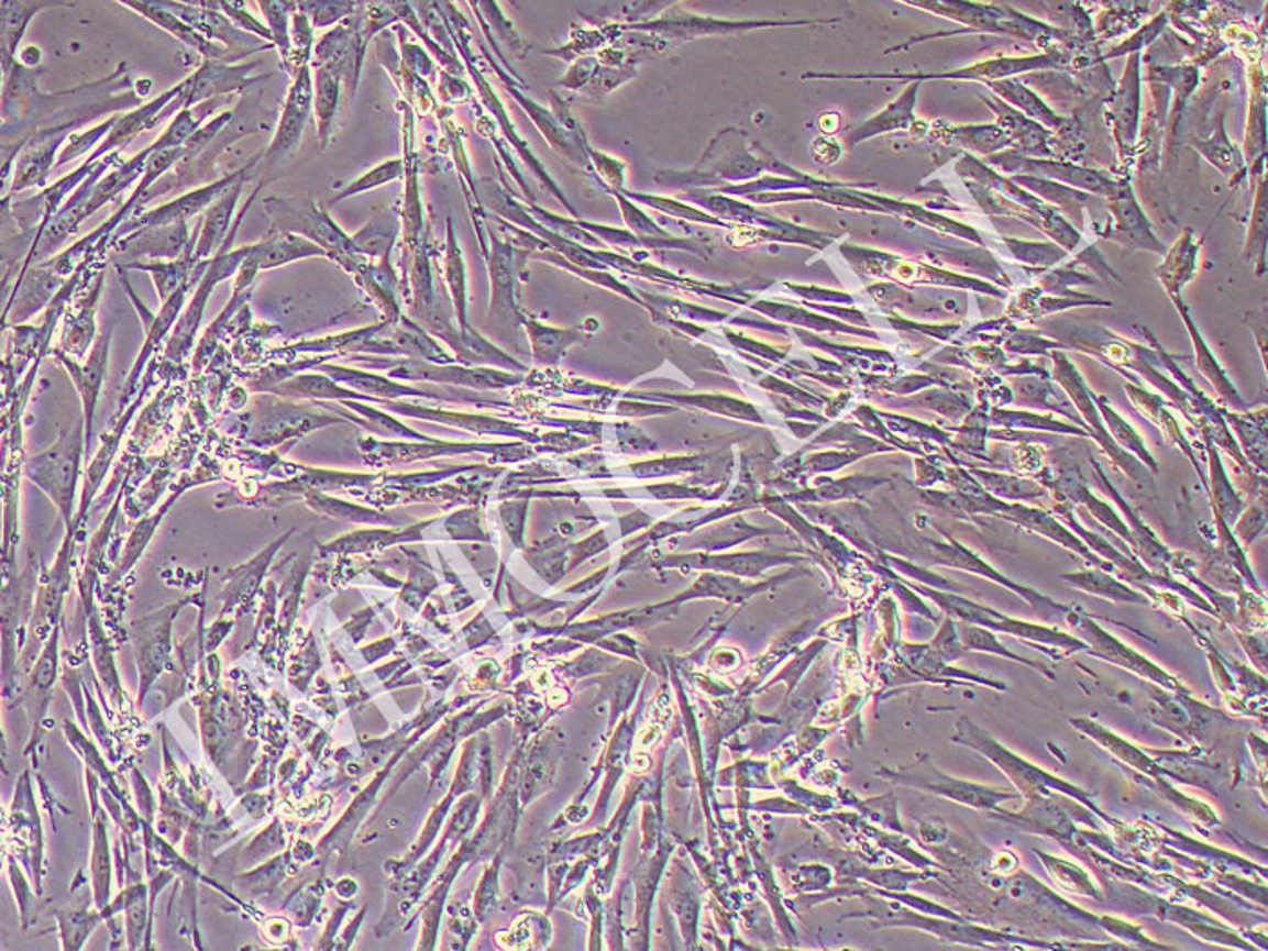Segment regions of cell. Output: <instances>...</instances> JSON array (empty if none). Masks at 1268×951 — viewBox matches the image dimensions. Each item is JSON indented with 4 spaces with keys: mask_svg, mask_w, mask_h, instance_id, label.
Here are the masks:
<instances>
[{
    "mask_svg": "<svg viewBox=\"0 0 1268 951\" xmlns=\"http://www.w3.org/2000/svg\"><path fill=\"white\" fill-rule=\"evenodd\" d=\"M265 211L273 218L274 229L307 237L319 247H324L329 256H334L338 262H346V268L352 270L354 253H357L352 237L344 236L340 226L327 217V212L319 211L318 206L307 196L285 200L268 198Z\"/></svg>",
    "mask_w": 1268,
    "mask_h": 951,
    "instance_id": "cell-1",
    "label": "cell"
},
{
    "mask_svg": "<svg viewBox=\"0 0 1268 951\" xmlns=\"http://www.w3.org/2000/svg\"><path fill=\"white\" fill-rule=\"evenodd\" d=\"M86 428L78 424L75 432L64 433L55 446L36 455L27 466V475L60 509L67 526L71 522L77 488L78 469L82 458Z\"/></svg>",
    "mask_w": 1268,
    "mask_h": 951,
    "instance_id": "cell-2",
    "label": "cell"
},
{
    "mask_svg": "<svg viewBox=\"0 0 1268 951\" xmlns=\"http://www.w3.org/2000/svg\"><path fill=\"white\" fill-rule=\"evenodd\" d=\"M312 102V78H310L309 67L305 66L299 69L298 77L294 80L287 103H285V111H283L282 120H279L278 131H276V136L271 142V147L265 155L268 164H278L298 150L301 136H304L305 124L309 120Z\"/></svg>",
    "mask_w": 1268,
    "mask_h": 951,
    "instance_id": "cell-3",
    "label": "cell"
},
{
    "mask_svg": "<svg viewBox=\"0 0 1268 951\" xmlns=\"http://www.w3.org/2000/svg\"><path fill=\"white\" fill-rule=\"evenodd\" d=\"M252 67L254 64L247 67H229L220 60L203 64L200 71L187 78L186 82H181L180 95L173 100V108L164 109L156 124L165 117H169V113L190 109L192 103L243 88L247 84V75Z\"/></svg>",
    "mask_w": 1268,
    "mask_h": 951,
    "instance_id": "cell-4",
    "label": "cell"
},
{
    "mask_svg": "<svg viewBox=\"0 0 1268 951\" xmlns=\"http://www.w3.org/2000/svg\"><path fill=\"white\" fill-rule=\"evenodd\" d=\"M249 253H251V245L240 248V251H234V253L221 254V256H218L217 259L211 263V267H209L206 276H203L201 287L198 288L192 303H190L189 309H187V314L184 316L180 324L176 327L175 338H173V341L169 343V349H167V357H170V355H181L184 352H187L190 343H192V338H195L201 316H203V310H206L207 299H209V294L212 292V288L217 287L223 279L229 278L231 274H234L238 267H242V263L245 262Z\"/></svg>",
    "mask_w": 1268,
    "mask_h": 951,
    "instance_id": "cell-5",
    "label": "cell"
},
{
    "mask_svg": "<svg viewBox=\"0 0 1268 951\" xmlns=\"http://www.w3.org/2000/svg\"><path fill=\"white\" fill-rule=\"evenodd\" d=\"M251 165H245L243 169L232 173V175L214 181L211 186L201 187V189L192 190L189 195H184L178 200L170 201L167 206L158 207L155 211L145 212L136 222L129 223V229L133 226H162L173 225V223H187L189 218H195L198 212L203 211L207 207H211L214 200H218L227 189H231L242 176L247 175Z\"/></svg>",
    "mask_w": 1268,
    "mask_h": 951,
    "instance_id": "cell-6",
    "label": "cell"
},
{
    "mask_svg": "<svg viewBox=\"0 0 1268 951\" xmlns=\"http://www.w3.org/2000/svg\"><path fill=\"white\" fill-rule=\"evenodd\" d=\"M189 245V229L187 223H173V225L142 226L117 245V254L128 262L150 257V259H176L186 253Z\"/></svg>",
    "mask_w": 1268,
    "mask_h": 951,
    "instance_id": "cell-7",
    "label": "cell"
},
{
    "mask_svg": "<svg viewBox=\"0 0 1268 951\" xmlns=\"http://www.w3.org/2000/svg\"><path fill=\"white\" fill-rule=\"evenodd\" d=\"M178 607H167L158 615L140 620L136 623L139 631L134 633L136 653H139L140 676L144 678V689L153 682L164 660L169 654V633L173 618Z\"/></svg>",
    "mask_w": 1268,
    "mask_h": 951,
    "instance_id": "cell-8",
    "label": "cell"
},
{
    "mask_svg": "<svg viewBox=\"0 0 1268 951\" xmlns=\"http://www.w3.org/2000/svg\"><path fill=\"white\" fill-rule=\"evenodd\" d=\"M109 340L111 334H103L95 345L93 352L89 354L86 365L80 366L73 361L67 360L66 355H60L64 365L69 371V376L77 385L78 394L82 397L84 402V428H86V447L91 443V427H93L95 408H97L98 394H100V386H102L103 377H106V368H108V352Z\"/></svg>",
    "mask_w": 1268,
    "mask_h": 951,
    "instance_id": "cell-9",
    "label": "cell"
},
{
    "mask_svg": "<svg viewBox=\"0 0 1268 951\" xmlns=\"http://www.w3.org/2000/svg\"><path fill=\"white\" fill-rule=\"evenodd\" d=\"M71 128H75V124L60 129H49L46 133L36 134V139L26 145V150L19 159V167H16L15 180H13V189H11L13 192L27 189V187L44 186V181L52 170L53 158H55L58 145L63 144Z\"/></svg>",
    "mask_w": 1268,
    "mask_h": 951,
    "instance_id": "cell-10",
    "label": "cell"
},
{
    "mask_svg": "<svg viewBox=\"0 0 1268 951\" xmlns=\"http://www.w3.org/2000/svg\"><path fill=\"white\" fill-rule=\"evenodd\" d=\"M114 156H109L98 164L93 175L89 176L88 180L84 181L82 186L78 187L77 192L69 198L66 206L55 214L49 225L46 226V232L42 236V253H49L52 248L57 247L58 243L64 242L66 236L77 231L78 223L84 222L88 218V206L91 196H93L95 187H97L98 178L102 176L103 170L108 169L109 165L113 164Z\"/></svg>",
    "mask_w": 1268,
    "mask_h": 951,
    "instance_id": "cell-11",
    "label": "cell"
},
{
    "mask_svg": "<svg viewBox=\"0 0 1268 951\" xmlns=\"http://www.w3.org/2000/svg\"><path fill=\"white\" fill-rule=\"evenodd\" d=\"M180 91L181 84L180 86H176L175 89L159 95L156 100L147 103L144 108L136 109L134 113L128 114L124 119H120L117 125L111 129L108 139L103 140L102 145L95 151L89 159L100 162V158H102L103 155H108L109 151L122 150L125 145L131 144L144 129H151L155 125L156 119H158L156 114L162 113L167 102H169V100L173 102V100L180 95Z\"/></svg>",
    "mask_w": 1268,
    "mask_h": 951,
    "instance_id": "cell-12",
    "label": "cell"
},
{
    "mask_svg": "<svg viewBox=\"0 0 1268 951\" xmlns=\"http://www.w3.org/2000/svg\"><path fill=\"white\" fill-rule=\"evenodd\" d=\"M129 8L140 11L142 15L147 16L151 21L164 27L165 32L173 33L178 41L189 46L195 47L206 58H214L220 63H229L231 53L223 52L220 47L214 46L212 42L207 41L200 33L196 32L195 27L189 26L187 22L181 21L180 16L169 11V8L164 2H129Z\"/></svg>",
    "mask_w": 1268,
    "mask_h": 951,
    "instance_id": "cell-13",
    "label": "cell"
},
{
    "mask_svg": "<svg viewBox=\"0 0 1268 951\" xmlns=\"http://www.w3.org/2000/svg\"><path fill=\"white\" fill-rule=\"evenodd\" d=\"M245 184V176L227 189L223 195L218 198L209 211H207L206 222L201 225V234L196 242L195 262L203 259L209 256L212 251L220 247L223 237H225L229 225H231L232 212L236 209L238 198L242 195V187Z\"/></svg>",
    "mask_w": 1268,
    "mask_h": 951,
    "instance_id": "cell-14",
    "label": "cell"
},
{
    "mask_svg": "<svg viewBox=\"0 0 1268 951\" xmlns=\"http://www.w3.org/2000/svg\"><path fill=\"white\" fill-rule=\"evenodd\" d=\"M327 251L298 234L282 232L267 242L252 245V256L256 257L260 268H274L285 263L296 262L301 257L327 256Z\"/></svg>",
    "mask_w": 1268,
    "mask_h": 951,
    "instance_id": "cell-15",
    "label": "cell"
},
{
    "mask_svg": "<svg viewBox=\"0 0 1268 951\" xmlns=\"http://www.w3.org/2000/svg\"><path fill=\"white\" fill-rule=\"evenodd\" d=\"M153 153H155V145H151L147 150L142 151V153H139L134 158L129 159L128 164L113 170L111 175L102 178V181H98L93 190V196H91V200H89L88 217H91L100 207L106 206L111 198L119 196L122 190L128 189L142 173H145Z\"/></svg>",
    "mask_w": 1268,
    "mask_h": 951,
    "instance_id": "cell-16",
    "label": "cell"
},
{
    "mask_svg": "<svg viewBox=\"0 0 1268 951\" xmlns=\"http://www.w3.org/2000/svg\"><path fill=\"white\" fill-rule=\"evenodd\" d=\"M340 73L330 67H319L316 73V88H313V108L318 117L319 139L321 145L329 144L335 109L340 102Z\"/></svg>",
    "mask_w": 1268,
    "mask_h": 951,
    "instance_id": "cell-17",
    "label": "cell"
},
{
    "mask_svg": "<svg viewBox=\"0 0 1268 951\" xmlns=\"http://www.w3.org/2000/svg\"><path fill=\"white\" fill-rule=\"evenodd\" d=\"M47 2H2V55L4 67L8 60H13L16 46L26 32L27 24L35 16L36 11L47 8Z\"/></svg>",
    "mask_w": 1268,
    "mask_h": 951,
    "instance_id": "cell-18",
    "label": "cell"
},
{
    "mask_svg": "<svg viewBox=\"0 0 1268 951\" xmlns=\"http://www.w3.org/2000/svg\"><path fill=\"white\" fill-rule=\"evenodd\" d=\"M397 222L392 212L383 211L372 218V222L352 237L357 253L371 256H388L392 245L396 242Z\"/></svg>",
    "mask_w": 1268,
    "mask_h": 951,
    "instance_id": "cell-19",
    "label": "cell"
},
{
    "mask_svg": "<svg viewBox=\"0 0 1268 951\" xmlns=\"http://www.w3.org/2000/svg\"><path fill=\"white\" fill-rule=\"evenodd\" d=\"M187 287H189V281L181 285V287L178 288V290H176V292L173 294V296H170L167 301H165L164 309H162V312H159L158 318L155 319V323L151 324L150 332H147V341H145L144 352H142L139 363H136V366H134L133 374H131V379H129V385H125V391H128V388L129 390L133 388L134 383H136V379H139V372L140 368H142V365H144L145 360L150 357L151 352H153V349L158 345L159 341H162V338L167 334V330H169L170 324L175 323L176 316H178V312H180L181 309V305H184V296H186Z\"/></svg>",
    "mask_w": 1268,
    "mask_h": 951,
    "instance_id": "cell-20",
    "label": "cell"
},
{
    "mask_svg": "<svg viewBox=\"0 0 1268 951\" xmlns=\"http://www.w3.org/2000/svg\"><path fill=\"white\" fill-rule=\"evenodd\" d=\"M321 371L330 374V377L346 385L360 388V390L371 391L374 396L381 397H401L414 396L419 391L410 390L406 386L397 385L394 380L385 379L381 376H371V374H363V372L349 371V368H340V366H321Z\"/></svg>",
    "mask_w": 1268,
    "mask_h": 951,
    "instance_id": "cell-21",
    "label": "cell"
},
{
    "mask_svg": "<svg viewBox=\"0 0 1268 951\" xmlns=\"http://www.w3.org/2000/svg\"><path fill=\"white\" fill-rule=\"evenodd\" d=\"M279 396L319 397V399H357V394L343 390L334 380L323 376H298L288 383L276 386Z\"/></svg>",
    "mask_w": 1268,
    "mask_h": 951,
    "instance_id": "cell-22",
    "label": "cell"
},
{
    "mask_svg": "<svg viewBox=\"0 0 1268 951\" xmlns=\"http://www.w3.org/2000/svg\"><path fill=\"white\" fill-rule=\"evenodd\" d=\"M403 175V159H390L381 164L379 167L368 170L365 176H361L360 180H355L352 186L335 196L334 200L330 201V206H334L338 201L349 198V196L357 195V192H365V190L374 189V187L383 186L388 181L396 180Z\"/></svg>",
    "mask_w": 1268,
    "mask_h": 951,
    "instance_id": "cell-23",
    "label": "cell"
},
{
    "mask_svg": "<svg viewBox=\"0 0 1268 951\" xmlns=\"http://www.w3.org/2000/svg\"><path fill=\"white\" fill-rule=\"evenodd\" d=\"M274 551H276L274 548H268L263 555L257 556L256 561L236 571V576L232 578L231 593H227V595H231V600L227 602V606H229V604L232 606V604L240 602L243 598L254 595V589H256L257 584H260V578H262L263 570L267 566L265 562L268 561V556L274 555Z\"/></svg>",
    "mask_w": 1268,
    "mask_h": 951,
    "instance_id": "cell-24",
    "label": "cell"
},
{
    "mask_svg": "<svg viewBox=\"0 0 1268 951\" xmlns=\"http://www.w3.org/2000/svg\"><path fill=\"white\" fill-rule=\"evenodd\" d=\"M98 296H100V285H98V287L95 288L93 294L89 296V305H84L82 314L78 316V318L73 321L71 329H69V332H67V338H69L67 350L73 352V354H82L84 350H86V346L89 345V341H91V338H93L95 303H97Z\"/></svg>",
    "mask_w": 1268,
    "mask_h": 951,
    "instance_id": "cell-25",
    "label": "cell"
},
{
    "mask_svg": "<svg viewBox=\"0 0 1268 951\" xmlns=\"http://www.w3.org/2000/svg\"><path fill=\"white\" fill-rule=\"evenodd\" d=\"M119 120L117 117H113V119H109L108 122H103V124L98 125V128L91 129L88 133L73 134V136H69L66 150L63 151V155H60V159L57 162V167L67 164L69 159L78 158V156H82L84 153H88V151L97 144L98 140L111 133V129L117 125Z\"/></svg>",
    "mask_w": 1268,
    "mask_h": 951,
    "instance_id": "cell-26",
    "label": "cell"
},
{
    "mask_svg": "<svg viewBox=\"0 0 1268 951\" xmlns=\"http://www.w3.org/2000/svg\"><path fill=\"white\" fill-rule=\"evenodd\" d=\"M178 494H180V491H178ZM178 494H176L173 499L167 500V505L164 506V509H162V511H159L156 517H153V519L150 520H145V522H142V524H140L139 528L134 530L133 539L129 540V548L125 550L124 561L120 562V573H124V571H128L129 567L133 566V562L139 559L140 551H144L145 544L150 542L151 533L155 531L159 519H162V517L165 515V511H167V509L173 506V502H175Z\"/></svg>",
    "mask_w": 1268,
    "mask_h": 951,
    "instance_id": "cell-27",
    "label": "cell"
},
{
    "mask_svg": "<svg viewBox=\"0 0 1268 951\" xmlns=\"http://www.w3.org/2000/svg\"><path fill=\"white\" fill-rule=\"evenodd\" d=\"M293 4H283V2H262L260 8L265 10L268 22H271V33H273V41L282 47L283 57L287 58L288 53V32H287V13Z\"/></svg>",
    "mask_w": 1268,
    "mask_h": 951,
    "instance_id": "cell-28",
    "label": "cell"
},
{
    "mask_svg": "<svg viewBox=\"0 0 1268 951\" xmlns=\"http://www.w3.org/2000/svg\"><path fill=\"white\" fill-rule=\"evenodd\" d=\"M354 5L352 2H305V4H299V8L313 10L310 11V15L313 16V26H329L332 22L349 15Z\"/></svg>",
    "mask_w": 1268,
    "mask_h": 951,
    "instance_id": "cell-29",
    "label": "cell"
},
{
    "mask_svg": "<svg viewBox=\"0 0 1268 951\" xmlns=\"http://www.w3.org/2000/svg\"><path fill=\"white\" fill-rule=\"evenodd\" d=\"M220 8L225 10L227 15L234 19L238 27H245L251 32L257 33L260 36H265L268 41H273V33L268 32L267 27H263L260 22L254 21L247 11H242V4L238 2H220Z\"/></svg>",
    "mask_w": 1268,
    "mask_h": 951,
    "instance_id": "cell-30",
    "label": "cell"
},
{
    "mask_svg": "<svg viewBox=\"0 0 1268 951\" xmlns=\"http://www.w3.org/2000/svg\"><path fill=\"white\" fill-rule=\"evenodd\" d=\"M55 668H57V633L53 638L52 643L47 645L46 653L42 656L41 662L36 665L33 679L41 687H47L52 684L53 676H55Z\"/></svg>",
    "mask_w": 1268,
    "mask_h": 951,
    "instance_id": "cell-31",
    "label": "cell"
}]
</instances>
